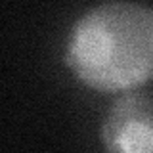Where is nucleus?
<instances>
[{"mask_svg": "<svg viewBox=\"0 0 153 153\" xmlns=\"http://www.w3.org/2000/svg\"><path fill=\"white\" fill-rule=\"evenodd\" d=\"M63 61L98 92H128L153 80V8L130 0L94 6L71 29Z\"/></svg>", "mask_w": 153, "mask_h": 153, "instance_id": "f257e3e1", "label": "nucleus"}, {"mask_svg": "<svg viewBox=\"0 0 153 153\" xmlns=\"http://www.w3.org/2000/svg\"><path fill=\"white\" fill-rule=\"evenodd\" d=\"M102 143L107 151H153V96L134 90L123 94L103 119Z\"/></svg>", "mask_w": 153, "mask_h": 153, "instance_id": "f03ea898", "label": "nucleus"}]
</instances>
